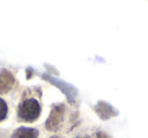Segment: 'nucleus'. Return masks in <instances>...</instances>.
<instances>
[{"label": "nucleus", "instance_id": "nucleus-7", "mask_svg": "<svg viewBox=\"0 0 148 138\" xmlns=\"http://www.w3.org/2000/svg\"><path fill=\"white\" fill-rule=\"evenodd\" d=\"M75 138H91L90 136H77Z\"/></svg>", "mask_w": 148, "mask_h": 138}, {"label": "nucleus", "instance_id": "nucleus-8", "mask_svg": "<svg viewBox=\"0 0 148 138\" xmlns=\"http://www.w3.org/2000/svg\"><path fill=\"white\" fill-rule=\"evenodd\" d=\"M50 138H62V137H60V136H58V135H54V136H52V137H50Z\"/></svg>", "mask_w": 148, "mask_h": 138}, {"label": "nucleus", "instance_id": "nucleus-2", "mask_svg": "<svg viewBox=\"0 0 148 138\" xmlns=\"http://www.w3.org/2000/svg\"><path fill=\"white\" fill-rule=\"evenodd\" d=\"M66 108L63 104L55 105L52 108V111L49 115L47 122H46V129L48 131L55 132L61 128L62 124L64 122V117H65Z\"/></svg>", "mask_w": 148, "mask_h": 138}, {"label": "nucleus", "instance_id": "nucleus-1", "mask_svg": "<svg viewBox=\"0 0 148 138\" xmlns=\"http://www.w3.org/2000/svg\"><path fill=\"white\" fill-rule=\"evenodd\" d=\"M42 106L36 97H25L21 102L17 109V118L19 122L34 123L40 118Z\"/></svg>", "mask_w": 148, "mask_h": 138}, {"label": "nucleus", "instance_id": "nucleus-5", "mask_svg": "<svg viewBox=\"0 0 148 138\" xmlns=\"http://www.w3.org/2000/svg\"><path fill=\"white\" fill-rule=\"evenodd\" d=\"M8 115V106L3 99L0 97V122L4 121Z\"/></svg>", "mask_w": 148, "mask_h": 138}, {"label": "nucleus", "instance_id": "nucleus-4", "mask_svg": "<svg viewBox=\"0 0 148 138\" xmlns=\"http://www.w3.org/2000/svg\"><path fill=\"white\" fill-rule=\"evenodd\" d=\"M11 138H39V130L36 128L19 127L13 131Z\"/></svg>", "mask_w": 148, "mask_h": 138}, {"label": "nucleus", "instance_id": "nucleus-3", "mask_svg": "<svg viewBox=\"0 0 148 138\" xmlns=\"http://www.w3.org/2000/svg\"><path fill=\"white\" fill-rule=\"evenodd\" d=\"M14 84V76L7 69L0 71V95L7 93Z\"/></svg>", "mask_w": 148, "mask_h": 138}, {"label": "nucleus", "instance_id": "nucleus-6", "mask_svg": "<svg viewBox=\"0 0 148 138\" xmlns=\"http://www.w3.org/2000/svg\"><path fill=\"white\" fill-rule=\"evenodd\" d=\"M97 138H111L108 134L103 133V132H99V133L97 134Z\"/></svg>", "mask_w": 148, "mask_h": 138}]
</instances>
